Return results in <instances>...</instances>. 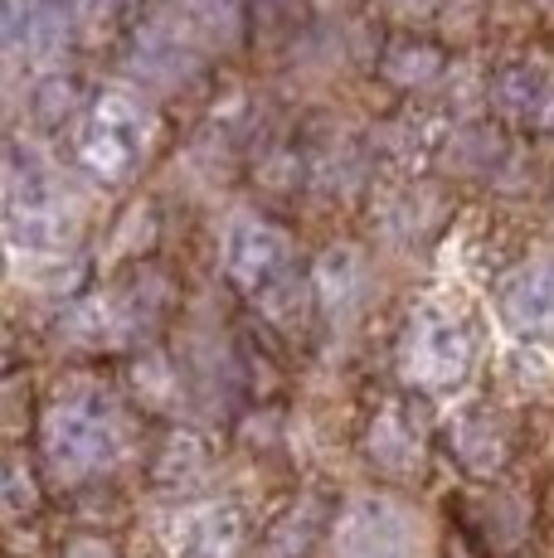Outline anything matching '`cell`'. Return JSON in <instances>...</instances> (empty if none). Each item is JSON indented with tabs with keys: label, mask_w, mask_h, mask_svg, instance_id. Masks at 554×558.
Listing matches in <instances>:
<instances>
[{
	"label": "cell",
	"mask_w": 554,
	"mask_h": 558,
	"mask_svg": "<svg viewBox=\"0 0 554 558\" xmlns=\"http://www.w3.org/2000/svg\"><path fill=\"white\" fill-rule=\"evenodd\" d=\"M433 69H438V53H429V49H413V53L394 49L389 59H385V73H394V78H404V83H419V78H429Z\"/></svg>",
	"instance_id": "13"
},
{
	"label": "cell",
	"mask_w": 554,
	"mask_h": 558,
	"mask_svg": "<svg viewBox=\"0 0 554 558\" xmlns=\"http://www.w3.org/2000/svg\"><path fill=\"white\" fill-rule=\"evenodd\" d=\"M69 558H112L108 554V544H98V539H83V544H73Z\"/></svg>",
	"instance_id": "16"
},
{
	"label": "cell",
	"mask_w": 554,
	"mask_h": 558,
	"mask_svg": "<svg viewBox=\"0 0 554 558\" xmlns=\"http://www.w3.org/2000/svg\"><path fill=\"white\" fill-rule=\"evenodd\" d=\"M467 364H472V330H467L457 316L433 311V316H423L419 326H413V336H409L413 379L447 389V384H457L467 374Z\"/></svg>",
	"instance_id": "5"
},
{
	"label": "cell",
	"mask_w": 554,
	"mask_h": 558,
	"mask_svg": "<svg viewBox=\"0 0 554 558\" xmlns=\"http://www.w3.org/2000/svg\"><path fill=\"white\" fill-rule=\"evenodd\" d=\"M132 302H122V296H93L69 316V336L79 345H117L122 336H132Z\"/></svg>",
	"instance_id": "8"
},
{
	"label": "cell",
	"mask_w": 554,
	"mask_h": 558,
	"mask_svg": "<svg viewBox=\"0 0 554 558\" xmlns=\"http://www.w3.org/2000/svg\"><path fill=\"white\" fill-rule=\"evenodd\" d=\"M501 316L530 340L554 336V267L526 263L501 282Z\"/></svg>",
	"instance_id": "6"
},
{
	"label": "cell",
	"mask_w": 554,
	"mask_h": 558,
	"mask_svg": "<svg viewBox=\"0 0 554 558\" xmlns=\"http://www.w3.org/2000/svg\"><path fill=\"white\" fill-rule=\"evenodd\" d=\"M375 452H380V461H389V466L409 471L413 457H419V442L404 433L399 417H385V423H380V433H375Z\"/></svg>",
	"instance_id": "12"
},
{
	"label": "cell",
	"mask_w": 554,
	"mask_h": 558,
	"mask_svg": "<svg viewBox=\"0 0 554 558\" xmlns=\"http://www.w3.org/2000/svg\"><path fill=\"white\" fill-rule=\"evenodd\" d=\"M492 93H496V102L506 107L510 117H530V112L545 117L550 107H554V102H550V83L540 78L535 69H501Z\"/></svg>",
	"instance_id": "10"
},
{
	"label": "cell",
	"mask_w": 554,
	"mask_h": 558,
	"mask_svg": "<svg viewBox=\"0 0 554 558\" xmlns=\"http://www.w3.org/2000/svg\"><path fill=\"white\" fill-rule=\"evenodd\" d=\"M200 461H205V452H200L195 437H176V442H170L166 466H161V476H176V471H180V476H195Z\"/></svg>",
	"instance_id": "15"
},
{
	"label": "cell",
	"mask_w": 554,
	"mask_h": 558,
	"mask_svg": "<svg viewBox=\"0 0 554 558\" xmlns=\"http://www.w3.org/2000/svg\"><path fill=\"white\" fill-rule=\"evenodd\" d=\"M457 447H462V461H472L477 471H492L501 461V433L492 417H462L457 427Z\"/></svg>",
	"instance_id": "11"
},
{
	"label": "cell",
	"mask_w": 554,
	"mask_h": 558,
	"mask_svg": "<svg viewBox=\"0 0 554 558\" xmlns=\"http://www.w3.org/2000/svg\"><path fill=\"white\" fill-rule=\"evenodd\" d=\"M29 45L35 49L63 45V15L55 5H35V15H29Z\"/></svg>",
	"instance_id": "14"
},
{
	"label": "cell",
	"mask_w": 554,
	"mask_h": 558,
	"mask_svg": "<svg viewBox=\"0 0 554 558\" xmlns=\"http://www.w3.org/2000/svg\"><path fill=\"white\" fill-rule=\"evenodd\" d=\"M146 136H152V117H146L142 107L127 98H103L93 107L88 122H83L79 156L88 170L112 180V175H127V170L142 160Z\"/></svg>",
	"instance_id": "4"
},
{
	"label": "cell",
	"mask_w": 554,
	"mask_h": 558,
	"mask_svg": "<svg viewBox=\"0 0 554 558\" xmlns=\"http://www.w3.org/2000/svg\"><path fill=\"white\" fill-rule=\"evenodd\" d=\"M336 549L340 558H429V530L399 500L365 496L340 520Z\"/></svg>",
	"instance_id": "3"
},
{
	"label": "cell",
	"mask_w": 554,
	"mask_h": 558,
	"mask_svg": "<svg viewBox=\"0 0 554 558\" xmlns=\"http://www.w3.org/2000/svg\"><path fill=\"white\" fill-rule=\"evenodd\" d=\"M122 452V413L93 389L63 393L45 413V457L59 476L88 481Z\"/></svg>",
	"instance_id": "1"
},
{
	"label": "cell",
	"mask_w": 554,
	"mask_h": 558,
	"mask_svg": "<svg viewBox=\"0 0 554 558\" xmlns=\"http://www.w3.org/2000/svg\"><path fill=\"white\" fill-rule=\"evenodd\" d=\"M224 263L229 277L253 296L263 311L292 316L302 306V277H297L287 239L263 219H233L224 233Z\"/></svg>",
	"instance_id": "2"
},
{
	"label": "cell",
	"mask_w": 554,
	"mask_h": 558,
	"mask_svg": "<svg viewBox=\"0 0 554 558\" xmlns=\"http://www.w3.org/2000/svg\"><path fill=\"white\" fill-rule=\"evenodd\" d=\"M243 544V520L229 506H200L180 520L176 530V554L180 558H239Z\"/></svg>",
	"instance_id": "7"
},
{
	"label": "cell",
	"mask_w": 554,
	"mask_h": 558,
	"mask_svg": "<svg viewBox=\"0 0 554 558\" xmlns=\"http://www.w3.org/2000/svg\"><path fill=\"white\" fill-rule=\"evenodd\" d=\"M316 287H322L326 311H356L360 296H365V267L350 248H336L316 267Z\"/></svg>",
	"instance_id": "9"
}]
</instances>
